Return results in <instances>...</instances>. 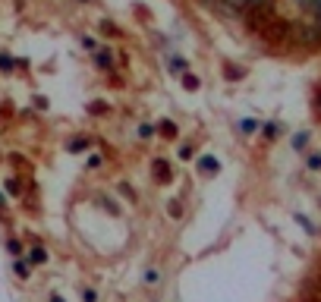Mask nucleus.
Returning <instances> with one entry per match:
<instances>
[{
    "label": "nucleus",
    "instance_id": "17",
    "mask_svg": "<svg viewBox=\"0 0 321 302\" xmlns=\"http://www.w3.org/2000/svg\"><path fill=\"white\" fill-rule=\"evenodd\" d=\"M183 85H186V89H189V91H196V89H198V82H196V79H192V76H186V82H183Z\"/></svg>",
    "mask_w": 321,
    "mask_h": 302
},
{
    "label": "nucleus",
    "instance_id": "10",
    "mask_svg": "<svg viewBox=\"0 0 321 302\" xmlns=\"http://www.w3.org/2000/svg\"><path fill=\"white\" fill-rule=\"evenodd\" d=\"M13 271H16V274H19L22 280L29 277V265H25V261H19V258H16V265H13Z\"/></svg>",
    "mask_w": 321,
    "mask_h": 302
},
{
    "label": "nucleus",
    "instance_id": "4",
    "mask_svg": "<svg viewBox=\"0 0 321 302\" xmlns=\"http://www.w3.org/2000/svg\"><path fill=\"white\" fill-rule=\"evenodd\" d=\"M305 145H309V132H296V136H293V148L303 151Z\"/></svg>",
    "mask_w": 321,
    "mask_h": 302
},
{
    "label": "nucleus",
    "instance_id": "5",
    "mask_svg": "<svg viewBox=\"0 0 321 302\" xmlns=\"http://www.w3.org/2000/svg\"><path fill=\"white\" fill-rule=\"evenodd\" d=\"M155 173H158V179H170V167L164 160H155Z\"/></svg>",
    "mask_w": 321,
    "mask_h": 302
},
{
    "label": "nucleus",
    "instance_id": "15",
    "mask_svg": "<svg viewBox=\"0 0 321 302\" xmlns=\"http://www.w3.org/2000/svg\"><path fill=\"white\" fill-rule=\"evenodd\" d=\"M277 132H280L277 123H265V136H277Z\"/></svg>",
    "mask_w": 321,
    "mask_h": 302
},
{
    "label": "nucleus",
    "instance_id": "16",
    "mask_svg": "<svg viewBox=\"0 0 321 302\" xmlns=\"http://www.w3.org/2000/svg\"><path fill=\"white\" fill-rule=\"evenodd\" d=\"M0 66H3V70H13V60L6 57V53H0Z\"/></svg>",
    "mask_w": 321,
    "mask_h": 302
},
{
    "label": "nucleus",
    "instance_id": "1",
    "mask_svg": "<svg viewBox=\"0 0 321 302\" xmlns=\"http://www.w3.org/2000/svg\"><path fill=\"white\" fill-rule=\"evenodd\" d=\"M198 170H205V173H217V170H220L217 158H211V154H202V158H198Z\"/></svg>",
    "mask_w": 321,
    "mask_h": 302
},
{
    "label": "nucleus",
    "instance_id": "13",
    "mask_svg": "<svg viewBox=\"0 0 321 302\" xmlns=\"http://www.w3.org/2000/svg\"><path fill=\"white\" fill-rule=\"evenodd\" d=\"M6 192H13V195H19V179H6Z\"/></svg>",
    "mask_w": 321,
    "mask_h": 302
},
{
    "label": "nucleus",
    "instance_id": "3",
    "mask_svg": "<svg viewBox=\"0 0 321 302\" xmlns=\"http://www.w3.org/2000/svg\"><path fill=\"white\" fill-rule=\"evenodd\" d=\"M95 63L101 66V70H110V53H107V51H95Z\"/></svg>",
    "mask_w": 321,
    "mask_h": 302
},
{
    "label": "nucleus",
    "instance_id": "11",
    "mask_svg": "<svg viewBox=\"0 0 321 302\" xmlns=\"http://www.w3.org/2000/svg\"><path fill=\"white\" fill-rule=\"evenodd\" d=\"M309 170H321V151L309 154Z\"/></svg>",
    "mask_w": 321,
    "mask_h": 302
},
{
    "label": "nucleus",
    "instance_id": "6",
    "mask_svg": "<svg viewBox=\"0 0 321 302\" xmlns=\"http://www.w3.org/2000/svg\"><path fill=\"white\" fill-rule=\"evenodd\" d=\"M258 129V123L255 120H239V132H246V136H252V132Z\"/></svg>",
    "mask_w": 321,
    "mask_h": 302
},
{
    "label": "nucleus",
    "instance_id": "14",
    "mask_svg": "<svg viewBox=\"0 0 321 302\" xmlns=\"http://www.w3.org/2000/svg\"><path fill=\"white\" fill-rule=\"evenodd\" d=\"M82 302H98V293L95 290H82Z\"/></svg>",
    "mask_w": 321,
    "mask_h": 302
},
{
    "label": "nucleus",
    "instance_id": "19",
    "mask_svg": "<svg viewBox=\"0 0 321 302\" xmlns=\"http://www.w3.org/2000/svg\"><path fill=\"white\" fill-rule=\"evenodd\" d=\"M0 208H6V198H3V192H0Z\"/></svg>",
    "mask_w": 321,
    "mask_h": 302
},
{
    "label": "nucleus",
    "instance_id": "8",
    "mask_svg": "<svg viewBox=\"0 0 321 302\" xmlns=\"http://www.w3.org/2000/svg\"><path fill=\"white\" fill-rule=\"evenodd\" d=\"M82 148H89V139H82V136H79V139H72V142H70V151H82Z\"/></svg>",
    "mask_w": 321,
    "mask_h": 302
},
{
    "label": "nucleus",
    "instance_id": "20",
    "mask_svg": "<svg viewBox=\"0 0 321 302\" xmlns=\"http://www.w3.org/2000/svg\"><path fill=\"white\" fill-rule=\"evenodd\" d=\"M79 3H89V0H79Z\"/></svg>",
    "mask_w": 321,
    "mask_h": 302
},
{
    "label": "nucleus",
    "instance_id": "7",
    "mask_svg": "<svg viewBox=\"0 0 321 302\" xmlns=\"http://www.w3.org/2000/svg\"><path fill=\"white\" fill-rule=\"evenodd\" d=\"M142 280H145V286H155L158 280H160V274L155 271V267H148V271H145V277H142Z\"/></svg>",
    "mask_w": 321,
    "mask_h": 302
},
{
    "label": "nucleus",
    "instance_id": "9",
    "mask_svg": "<svg viewBox=\"0 0 321 302\" xmlns=\"http://www.w3.org/2000/svg\"><path fill=\"white\" fill-rule=\"evenodd\" d=\"M6 249H10L13 258H19V255H22V243H19V239H10V243H6Z\"/></svg>",
    "mask_w": 321,
    "mask_h": 302
},
{
    "label": "nucleus",
    "instance_id": "18",
    "mask_svg": "<svg viewBox=\"0 0 321 302\" xmlns=\"http://www.w3.org/2000/svg\"><path fill=\"white\" fill-rule=\"evenodd\" d=\"M51 302H66V299L60 296V293H51Z\"/></svg>",
    "mask_w": 321,
    "mask_h": 302
},
{
    "label": "nucleus",
    "instance_id": "12",
    "mask_svg": "<svg viewBox=\"0 0 321 302\" xmlns=\"http://www.w3.org/2000/svg\"><path fill=\"white\" fill-rule=\"evenodd\" d=\"M139 136H142V139H148V136H155V126H148V123H142V126H139Z\"/></svg>",
    "mask_w": 321,
    "mask_h": 302
},
{
    "label": "nucleus",
    "instance_id": "2",
    "mask_svg": "<svg viewBox=\"0 0 321 302\" xmlns=\"http://www.w3.org/2000/svg\"><path fill=\"white\" fill-rule=\"evenodd\" d=\"M29 261H32V265H44V261H48V249H44V246L29 249Z\"/></svg>",
    "mask_w": 321,
    "mask_h": 302
}]
</instances>
